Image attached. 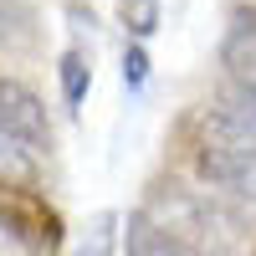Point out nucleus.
<instances>
[{"instance_id": "3", "label": "nucleus", "mask_w": 256, "mask_h": 256, "mask_svg": "<svg viewBox=\"0 0 256 256\" xmlns=\"http://www.w3.org/2000/svg\"><path fill=\"white\" fill-rule=\"evenodd\" d=\"M0 230L16 236L31 251H56L62 246V216L46 195H36L31 184L0 180Z\"/></svg>"}, {"instance_id": "6", "label": "nucleus", "mask_w": 256, "mask_h": 256, "mask_svg": "<svg viewBox=\"0 0 256 256\" xmlns=\"http://www.w3.org/2000/svg\"><path fill=\"white\" fill-rule=\"evenodd\" d=\"M128 256H195L180 236H169L159 220H148L144 210L128 216Z\"/></svg>"}, {"instance_id": "10", "label": "nucleus", "mask_w": 256, "mask_h": 256, "mask_svg": "<svg viewBox=\"0 0 256 256\" xmlns=\"http://www.w3.org/2000/svg\"><path fill=\"white\" fill-rule=\"evenodd\" d=\"M56 72H62V92H67V102H82V92H88V82H92V62H88V52H82V46L62 52Z\"/></svg>"}, {"instance_id": "2", "label": "nucleus", "mask_w": 256, "mask_h": 256, "mask_svg": "<svg viewBox=\"0 0 256 256\" xmlns=\"http://www.w3.org/2000/svg\"><path fill=\"white\" fill-rule=\"evenodd\" d=\"M0 154H52V118L26 82L0 77Z\"/></svg>"}, {"instance_id": "12", "label": "nucleus", "mask_w": 256, "mask_h": 256, "mask_svg": "<svg viewBox=\"0 0 256 256\" xmlns=\"http://www.w3.org/2000/svg\"><path fill=\"white\" fill-rule=\"evenodd\" d=\"M144 77H148L144 46H128V52H123V82H128V88H144Z\"/></svg>"}, {"instance_id": "11", "label": "nucleus", "mask_w": 256, "mask_h": 256, "mask_svg": "<svg viewBox=\"0 0 256 256\" xmlns=\"http://www.w3.org/2000/svg\"><path fill=\"white\" fill-rule=\"evenodd\" d=\"M118 20H123V31L134 41L154 36L159 31V0H118Z\"/></svg>"}, {"instance_id": "1", "label": "nucleus", "mask_w": 256, "mask_h": 256, "mask_svg": "<svg viewBox=\"0 0 256 256\" xmlns=\"http://www.w3.org/2000/svg\"><path fill=\"white\" fill-rule=\"evenodd\" d=\"M148 220H159L169 236H180L195 256H220L230 246H241V220L230 216L226 205L205 200V195H184V190H164V195H154L148 205H138Z\"/></svg>"}, {"instance_id": "5", "label": "nucleus", "mask_w": 256, "mask_h": 256, "mask_svg": "<svg viewBox=\"0 0 256 256\" xmlns=\"http://www.w3.org/2000/svg\"><path fill=\"white\" fill-rule=\"evenodd\" d=\"M220 67L230 72V82H256V6L230 20L220 41Z\"/></svg>"}, {"instance_id": "8", "label": "nucleus", "mask_w": 256, "mask_h": 256, "mask_svg": "<svg viewBox=\"0 0 256 256\" xmlns=\"http://www.w3.org/2000/svg\"><path fill=\"white\" fill-rule=\"evenodd\" d=\"M41 16L31 0H0V46H36Z\"/></svg>"}, {"instance_id": "4", "label": "nucleus", "mask_w": 256, "mask_h": 256, "mask_svg": "<svg viewBox=\"0 0 256 256\" xmlns=\"http://www.w3.org/2000/svg\"><path fill=\"white\" fill-rule=\"evenodd\" d=\"M200 180L216 190H230L241 200H256V138H226V144H205L195 154Z\"/></svg>"}, {"instance_id": "9", "label": "nucleus", "mask_w": 256, "mask_h": 256, "mask_svg": "<svg viewBox=\"0 0 256 256\" xmlns=\"http://www.w3.org/2000/svg\"><path fill=\"white\" fill-rule=\"evenodd\" d=\"M118 246V210H98L77 236V256H113Z\"/></svg>"}, {"instance_id": "7", "label": "nucleus", "mask_w": 256, "mask_h": 256, "mask_svg": "<svg viewBox=\"0 0 256 256\" xmlns=\"http://www.w3.org/2000/svg\"><path fill=\"white\" fill-rule=\"evenodd\" d=\"M220 128H230V138H256V82H230L220 92Z\"/></svg>"}]
</instances>
